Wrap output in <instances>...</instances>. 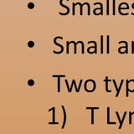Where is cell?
<instances>
[{
  "instance_id": "14",
  "label": "cell",
  "mask_w": 134,
  "mask_h": 134,
  "mask_svg": "<svg viewBox=\"0 0 134 134\" xmlns=\"http://www.w3.org/2000/svg\"><path fill=\"white\" fill-rule=\"evenodd\" d=\"M28 45H29V47H33L34 45H35V44H34V42H32V41H29V44H28Z\"/></svg>"
},
{
  "instance_id": "5",
  "label": "cell",
  "mask_w": 134,
  "mask_h": 134,
  "mask_svg": "<svg viewBox=\"0 0 134 134\" xmlns=\"http://www.w3.org/2000/svg\"><path fill=\"white\" fill-rule=\"evenodd\" d=\"M58 39H63V38H62V37H55V38H54V43L56 45L60 46V47L61 48V50H62V52H63V50H64V47H63V45H62V44H59V43H57L56 40H58Z\"/></svg>"
},
{
  "instance_id": "18",
  "label": "cell",
  "mask_w": 134,
  "mask_h": 134,
  "mask_svg": "<svg viewBox=\"0 0 134 134\" xmlns=\"http://www.w3.org/2000/svg\"><path fill=\"white\" fill-rule=\"evenodd\" d=\"M29 8H34V3H33V4H32V3H29Z\"/></svg>"
},
{
  "instance_id": "6",
  "label": "cell",
  "mask_w": 134,
  "mask_h": 134,
  "mask_svg": "<svg viewBox=\"0 0 134 134\" xmlns=\"http://www.w3.org/2000/svg\"><path fill=\"white\" fill-rule=\"evenodd\" d=\"M103 53V36H100V54Z\"/></svg>"
},
{
  "instance_id": "17",
  "label": "cell",
  "mask_w": 134,
  "mask_h": 134,
  "mask_svg": "<svg viewBox=\"0 0 134 134\" xmlns=\"http://www.w3.org/2000/svg\"><path fill=\"white\" fill-rule=\"evenodd\" d=\"M107 14H109V11H108V7H109V0H107Z\"/></svg>"
},
{
  "instance_id": "10",
  "label": "cell",
  "mask_w": 134,
  "mask_h": 134,
  "mask_svg": "<svg viewBox=\"0 0 134 134\" xmlns=\"http://www.w3.org/2000/svg\"><path fill=\"white\" fill-rule=\"evenodd\" d=\"M109 38L110 37H109V35H107V54H109Z\"/></svg>"
},
{
  "instance_id": "2",
  "label": "cell",
  "mask_w": 134,
  "mask_h": 134,
  "mask_svg": "<svg viewBox=\"0 0 134 134\" xmlns=\"http://www.w3.org/2000/svg\"><path fill=\"white\" fill-rule=\"evenodd\" d=\"M61 107H62V110H63V113H64V121H63V125L61 127V128L63 129L65 127V123H66V111H65V109L64 106H61Z\"/></svg>"
},
{
  "instance_id": "19",
  "label": "cell",
  "mask_w": 134,
  "mask_h": 134,
  "mask_svg": "<svg viewBox=\"0 0 134 134\" xmlns=\"http://www.w3.org/2000/svg\"><path fill=\"white\" fill-rule=\"evenodd\" d=\"M49 125H51V124H55V125H57V124H59V122H49Z\"/></svg>"
},
{
  "instance_id": "16",
  "label": "cell",
  "mask_w": 134,
  "mask_h": 134,
  "mask_svg": "<svg viewBox=\"0 0 134 134\" xmlns=\"http://www.w3.org/2000/svg\"><path fill=\"white\" fill-rule=\"evenodd\" d=\"M34 84H35V82H34L33 80H29V85L32 86V85H34Z\"/></svg>"
},
{
  "instance_id": "7",
  "label": "cell",
  "mask_w": 134,
  "mask_h": 134,
  "mask_svg": "<svg viewBox=\"0 0 134 134\" xmlns=\"http://www.w3.org/2000/svg\"><path fill=\"white\" fill-rule=\"evenodd\" d=\"M107 79H108V77L107 76V77H106V80H105V81H106V91H107V92H111V90H109V89H108V81H108Z\"/></svg>"
},
{
  "instance_id": "3",
  "label": "cell",
  "mask_w": 134,
  "mask_h": 134,
  "mask_svg": "<svg viewBox=\"0 0 134 134\" xmlns=\"http://www.w3.org/2000/svg\"><path fill=\"white\" fill-rule=\"evenodd\" d=\"M86 109H91V125L94 124V110L95 109H99V107H86Z\"/></svg>"
},
{
  "instance_id": "1",
  "label": "cell",
  "mask_w": 134,
  "mask_h": 134,
  "mask_svg": "<svg viewBox=\"0 0 134 134\" xmlns=\"http://www.w3.org/2000/svg\"><path fill=\"white\" fill-rule=\"evenodd\" d=\"M53 77L58 78V90H57V91L60 92V77H65V75H53Z\"/></svg>"
},
{
  "instance_id": "4",
  "label": "cell",
  "mask_w": 134,
  "mask_h": 134,
  "mask_svg": "<svg viewBox=\"0 0 134 134\" xmlns=\"http://www.w3.org/2000/svg\"><path fill=\"white\" fill-rule=\"evenodd\" d=\"M49 111H53V114H52V122H55V107H52V108H50Z\"/></svg>"
},
{
  "instance_id": "8",
  "label": "cell",
  "mask_w": 134,
  "mask_h": 134,
  "mask_svg": "<svg viewBox=\"0 0 134 134\" xmlns=\"http://www.w3.org/2000/svg\"><path fill=\"white\" fill-rule=\"evenodd\" d=\"M112 81H113V84H114V86H115L116 89V96L117 97V96H118V95H119V89L116 87V81H114V80H112Z\"/></svg>"
},
{
  "instance_id": "15",
  "label": "cell",
  "mask_w": 134,
  "mask_h": 134,
  "mask_svg": "<svg viewBox=\"0 0 134 134\" xmlns=\"http://www.w3.org/2000/svg\"><path fill=\"white\" fill-rule=\"evenodd\" d=\"M65 84H66V87L68 88V91H69V92H70V88L69 87V85H68V81H67V80H65Z\"/></svg>"
},
{
  "instance_id": "11",
  "label": "cell",
  "mask_w": 134,
  "mask_h": 134,
  "mask_svg": "<svg viewBox=\"0 0 134 134\" xmlns=\"http://www.w3.org/2000/svg\"><path fill=\"white\" fill-rule=\"evenodd\" d=\"M110 122V108L107 107V123Z\"/></svg>"
},
{
  "instance_id": "12",
  "label": "cell",
  "mask_w": 134,
  "mask_h": 134,
  "mask_svg": "<svg viewBox=\"0 0 134 134\" xmlns=\"http://www.w3.org/2000/svg\"><path fill=\"white\" fill-rule=\"evenodd\" d=\"M115 1H116V0H112V12H113V14H115Z\"/></svg>"
},
{
  "instance_id": "9",
  "label": "cell",
  "mask_w": 134,
  "mask_h": 134,
  "mask_svg": "<svg viewBox=\"0 0 134 134\" xmlns=\"http://www.w3.org/2000/svg\"><path fill=\"white\" fill-rule=\"evenodd\" d=\"M95 5H100V15H102L103 14V11H102V3H95Z\"/></svg>"
},
{
  "instance_id": "13",
  "label": "cell",
  "mask_w": 134,
  "mask_h": 134,
  "mask_svg": "<svg viewBox=\"0 0 134 134\" xmlns=\"http://www.w3.org/2000/svg\"><path fill=\"white\" fill-rule=\"evenodd\" d=\"M72 84L75 86V91H76V92H79V89H78V87H76V84H75V80H73V81H72Z\"/></svg>"
}]
</instances>
